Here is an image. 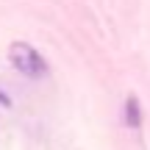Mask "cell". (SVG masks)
<instances>
[{
    "label": "cell",
    "instance_id": "1",
    "mask_svg": "<svg viewBox=\"0 0 150 150\" xmlns=\"http://www.w3.org/2000/svg\"><path fill=\"white\" fill-rule=\"evenodd\" d=\"M8 61L14 64L17 72H22L25 78H42L47 75V61L33 45L28 42H14L8 47Z\"/></svg>",
    "mask_w": 150,
    "mask_h": 150
},
{
    "label": "cell",
    "instance_id": "2",
    "mask_svg": "<svg viewBox=\"0 0 150 150\" xmlns=\"http://www.w3.org/2000/svg\"><path fill=\"white\" fill-rule=\"evenodd\" d=\"M125 122L131 125V128H139L142 122V111H139V100H136L134 95L125 100Z\"/></svg>",
    "mask_w": 150,
    "mask_h": 150
},
{
    "label": "cell",
    "instance_id": "3",
    "mask_svg": "<svg viewBox=\"0 0 150 150\" xmlns=\"http://www.w3.org/2000/svg\"><path fill=\"white\" fill-rule=\"evenodd\" d=\"M8 103H11V100H8V95H6V92L0 89V106H8Z\"/></svg>",
    "mask_w": 150,
    "mask_h": 150
}]
</instances>
